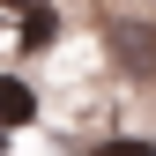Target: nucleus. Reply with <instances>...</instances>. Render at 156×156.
Here are the masks:
<instances>
[{
    "mask_svg": "<svg viewBox=\"0 0 156 156\" xmlns=\"http://www.w3.org/2000/svg\"><path fill=\"white\" fill-rule=\"evenodd\" d=\"M23 119H37V89L15 82V74H0V126H23Z\"/></svg>",
    "mask_w": 156,
    "mask_h": 156,
    "instance_id": "obj_1",
    "label": "nucleus"
},
{
    "mask_svg": "<svg viewBox=\"0 0 156 156\" xmlns=\"http://www.w3.org/2000/svg\"><path fill=\"white\" fill-rule=\"evenodd\" d=\"M89 156H156V141H134V134H119V141H97Z\"/></svg>",
    "mask_w": 156,
    "mask_h": 156,
    "instance_id": "obj_4",
    "label": "nucleus"
},
{
    "mask_svg": "<svg viewBox=\"0 0 156 156\" xmlns=\"http://www.w3.org/2000/svg\"><path fill=\"white\" fill-rule=\"evenodd\" d=\"M52 30H60V15H52L45 0H23V45H30V52L52 45Z\"/></svg>",
    "mask_w": 156,
    "mask_h": 156,
    "instance_id": "obj_3",
    "label": "nucleus"
},
{
    "mask_svg": "<svg viewBox=\"0 0 156 156\" xmlns=\"http://www.w3.org/2000/svg\"><path fill=\"white\" fill-rule=\"evenodd\" d=\"M0 156H8V126H0Z\"/></svg>",
    "mask_w": 156,
    "mask_h": 156,
    "instance_id": "obj_5",
    "label": "nucleus"
},
{
    "mask_svg": "<svg viewBox=\"0 0 156 156\" xmlns=\"http://www.w3.org/2000/svg\"><path fill=\"white\" fill-rule=\"evenodd\" d=\"M112 37H119V60H126L134 74H141V67H156V30H141V23H119Z\"/></svg>",
    "mask_w": 156,
    "mask_h": 156,
    "instance_id": "obj_2",
    "label": "nucleus"
}]
</instances>
